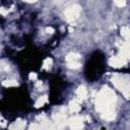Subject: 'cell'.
<instances>
[{
    "label": "cell",
    "mask_w": 130,
    "mask_h": 130,
    "mask_svg": "<svg viewBox=\"0 0 130 130\" xmlns=\"http://www.w3.org/2000/svg\"><path fill=\"white\" fill-rule=\"evenodd\" d=\"M121 31H122V35H123L124 37H129V36H130V29H129L128 27H123V28L121 29Z\"/></svg>",
    "instance_id": "obj_8"
},
{
    "label": "cell",
    "mask_w": 130,
    "mask_h": 130,
    "mask_svg": "<svg viewBox=\"0 0 130 130\" xmlns=\"http://www.w3.org/2000/svg\"><path fill=\"white\" fill-rule=\"evenodd\" d=\"M70 124V127L71 128H74V129H77V128H81L82 127V120L78 117H74L73 119H71V121L69 122Z\"/></svg>",
    "instance_id": "obj_2"
},
{
    "label": "cell",
    "mask_w": 130,
    "mask_h": 130,
    "mask_svg": "<svg viewBox=\"0 0 130 130\" xmlns=\"http://www.w3.org/2000/svg\"><path fill=\"white\" fill-rule=\"evenodd\" d=\"M70 109H71L72 112H77V111H79L80 107H79V105L76 102H73V103L70 104Z\"/></svg>",
    "instance_id": "obj_5"
},
{
    "label": "cell",
    "mask_w": 130,
    "mask_h": 130,
    "mask_svg": "<svg viewBox=\"0 0 130 130\" xmlns=\"http://www.w3.org/2000/svg\"><path fill=\"white\" fill-rule=\"evenodd\" d=\"M36 77H37L36 74H30V75H29V78H30V79H35Z\"/></svg>",
    "instance_id": "obj_10"
},
{
    "label": "cell",
    "mask_w": 130,
    "mask_h": 130,
    "mask_svg": "<svg viewBox=\"0 0 130 130\" xmlns=\"http://www.w3.org/2000/svg\"><path fill=\"white\" fill-rule=\"evenodd\" d=\"M114 3H115L117 6H119V7L125 6V4H126L125 0H114Z\"/></svg>",
    "instance_id": "obj_9"
},
{
    "label": "cell",
    "mask_w": 130,
    "mask_h": 130,
    "mask_svg": "<svg viewBox=\"0 0 130 130\" xmlns=\"http://www.w3.org/2000/svg\"><path fill=\"white\" fill-rule=\"evenodd\" d=\"M79 13H80V7L78 5H73L65 11V16L67 19H73L76 18L79 15Z\"/></svg>",
    "instance_id": "obj_1"
},
{
    "label": "cell",
    "mask_w": 130,
    "mask_h": 130,
    "mask_svg": "<svg viewBox=\"0 0 130 130\" xmlns=\"http://www.w3.org/2000/svg\"><path fill=\"white\" fill-rule=\"evenodd\" d=\"M76 93H77V95H78L79 99L83 100V99H85L86 95H87V90L85 89L84 86H79L78 89H77V91H76Z\"/></svg>",
    "instance_id": "obj_3"
},
{
    "label": "cell",
    "mask_w": 130,
    "mask_h": 130,
    "mask_svg": "<svg viewBox=\"0 0 130 130\" xmlns=\"http://www.w3.org/2000/svg\"><path fill=\"white\" fill-rule=\"evenodd\" d=\"M125 63V61L122 59V58H118V57H115V58H112L111 59V64L112 66H121Z\"/></svg>",
    "instance_id": "obj_4"
},
{
    "label": "cell",
    "mask_w": 130,
    "mask_h": 130,
    "mask_svg": "<svg viewBox=\"0 0 130 130\" xmlns=\"http://www.w3.org/2000/svg\"><path fill=\"white\" fill-rule=\"evenodd\" d=\"M26 2H28V3H32V2H36L37 0H25Z\"/></svg>",
    "instance_id": "obj_11"
},
{
    "label": "cell",
    "mask_w": 130,
    "mask_h": 130,
    "mask_svg": "<svg viewBox=\"0 0 130 130\" xmlns=\"http://www.w3.org/2000/svg\"><path fill=\"white\" fill-rule=\"evenodd\" d=\"M3 85L4 86H13V85H17V82L14 80H5V81H3Z\"/></svg>",
    "instance_id": "obj_6"
},
{
    "label": "cell",
    "mask_w": 130,
    "mask_h": 130,
    "mask_svg": "<svg viewBox=\"0 0 130 130\" xmlns=\"http://www.w3.org/2000/svg\"><path fill=\"white\" fill-rule=\"evenodd\" d=\"M46 102H47V98H46V96H42V98H41V99H39V100H38V102L36 103V107L43 106Z\"/></svg>",
    "instance_id": "obj_7"
}]
</instances>
